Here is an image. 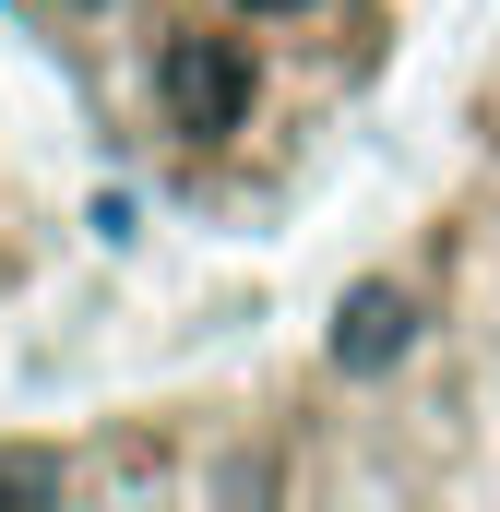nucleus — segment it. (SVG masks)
Here are the masks:
<instances>
[{"mask_svg":"<svg viewBox=\"0 0 500 512\" xmlns=\"http://www.w3.org/2000/svg\"><path fill=\"white\" fill-rule=\"evenodd\" d=\"M36 489L191 501H500V12L441 84L381 239L286 358L96 405Z\"/></svg>","mask_w":500,"mask_h":512,"instance_id":"f257e3e1","label":"nucleus"},{"mask_svg":"<svg viewBox=\"0 0 500 512\" xmlns=\"http://www.w3.org/2000/svg\"><path fill=\"white\" fill-rule=\"evenodd\" d=\"M405 24L417 0H60L96 131L203 227L310 191L334 131L405 60Z\"/></svg>","mask_w":500,"mask_h":512,"instance_id":"f03ea898","label":"nucleus"},{"mask_svg":"<svg viewBox=\"0 0 500 512\" xmlns=\"http://www.w3.org/2000/svg\"><path fill=\"white\" fill-rule=\"evenodd\" d=\"M60 274H72V167L48 108L0 72V322L36 310Z\"/></svg>","mask_w":500,"mask_h":512,"instance_id":"7ed1b4c3","label":"nucleus"}]
</instances>
